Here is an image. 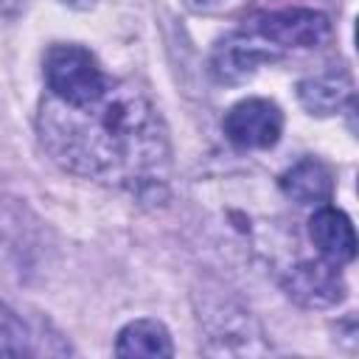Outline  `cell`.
Segmentation results:
<instances>
[{
  "instance_id": "obj_12",
  "label": "cell",
  "mask_w": 359,
  "mask_h": 359,
  "mask_svg": "<svg viewBox=\"0 0 359 359\" xmlns=\"http://www.w3.org/2000/svg\"><path fill=\"white\" fill-rule=\"evenodd\" d=\"M222 0H185V6L188 8H194V11H210V8H216Z\"/></svg>"
},
{
  "instance_id": "obj_8",
  "label": "cell",
  "mask_w": 359,
  "mask_h": 359,
  "mask_svg": "<svg viewBox=\"0 0 359 359\" xmlns=\"http://www.w3.org/2000/svg\"><path fill=\"white\" fill-rule=\"evenodd\" d=\"M252 36V34H250ZM278 53L264 48L261 39H247V36H233L227 42H222L216 48V56H213V73L224 81H238L244 76H250L261 62H269L275 59Z\"/></svg>"
},
{
  "instance_id": "obj_14",
  "label": "cell",
  "mask_w": 359,
  "mask_h": 359,
  "mask_svg": "<svg viewBox=\"0 0 359 359\" xmlns=\"http://www.w3.org/2000/svg\"><path fill=\"white\" fill-rule=\"evenodd\" d=\"M65 3H70V6H81V8L93 6V0H65Z\"/></svg>"
},
{
  "instance_id": "obj_5",
  "label": "cell",
  "mask_w": 359,
  "mask_h": 359,
  "mask_svg": "<svg viewBox=\"0 0 359 359\" xmlns=\"http://www.w3.org/2000/svg\"><path fill=\"white\" fill-rule=\"evenodd\" d=\"M309 236H311L314 247L320 250V255L331 264H348L356 255L353 224L342 210H337L331 205H323L309 219Z\"/></svg>"
},
{
  "instance_id": "obj_13",
  "label": "cell",
  "mask_w": 359,
  "mask_h": 359,
  "mask_svg": "<svg viewBox=\"0 0 359 359\" xmlns=\"http://www.w3.org/2000/svg\"><path fill=\"white\" fill-rule=\"evenodd\" d=\"M8 3H14V14H17L20 8H25V3H28V0H0V8L6 11V8H8Z\"/></svg>"
},
{
  "instance_id": "obj_9",
  "label": "cell",
  "mask_w": 359,
  "mask_h": 359,
  "mask_svg": "<svg viewBox=\"0 0 359 359\" xmlns=\"http://www.w3.org/2000/svg\"><path fill=\"white\" fill-rule=\"evenodd\" d=\"M118 356H171L174 345L163 323L157 320H135L129 323L115 342Z\"/></svg>"
},
{
  "instance_id": "obj_6",
  "label": "cell",
  "mask_w": 359,
  "mask_h": 359,
  "mask_svg": "<svg viewBox=\"0 0 359 359\" xmlns=\"http://www.w3.org/2000/svg\"><path fill=\"white\" fill-rule=\"evenodd\" d=\"M289 294L306 306H334L345 297V283L337 272V264L306 261L292 269Z\"/></svg>"
},
{
  "instance_id": "obj_11",
  "label": "cell",
  "mask_w": 359,
  "mask_h": 359,
  "mask_svg": "<svg viewBox=\"0 0 359 359\" xmlns=\"http://www.w3.org/2000/svg\"><path fill=\"white\" fill-rule=\"evenodd\" d=\"M31 334L17 311H11L6 303H0V356H25L34 353Z\"/></svg>"
},
{
  "instance_id": "obj_4",
  "label": "cell",
  "mask_w": 359,
  "mask_h": 359,
  "mask_svg": "<svg viewBox=\"0 0 359 359\" xmlns=\"http://www.w3.org/2000/svg\"><path fill=\"white\" fill-rule=\"evenodd\" d=\"M283 132L280 109L266 98L238 101L224 115V135L241 149H269Z\"/></svg>"
},
{
  "instance_id": "obj_10",
  "label": "cell",
  "mask_w": 359,
  "mask_h": 359,
  "mask_svg": "<svg viewBox=\"0 0 359 359\" xmlns=\"http://www.w3.org/2000/svg\"><path fill=\"white\" fill-rule=\"evenodd\" d=\"M297 95H300V104L309 112L331 115L351 95V81H348L345 73L328 70V73H320V76H311V79L300 81L297 84Z\"/></svg>"
},
{
  "instance_id": "obj_7",
  "label": "cell",
  "mask_w": 359,
  "mask_h": 359,
  "mask_svg": "<svg viewBox=\"0 0 359 359\" xmlns=\"http://www.w3.org/2000/svg\"><path fill=\"white\" fill-rule=\"evenodd\" d=\"M280 188L297 205H323L334 194V177L325 163L314 157H303L280 177Z\"/></svg>"
},
{
  "instance_id": "obj_3",
  "label": "cell",
  "mask_w": 359,
  "mask_h": 359,
  "mask_svg": "<svg viewBox=\"0 0 359 359\" xmlns=\"http://www.w3.org/2000/svg\"><path fill=\"white\" fill-rule=\"evenodd\" d=\"M250 34L269 48H320L328 34V17L314 8H280L252 20Z\"/></svg>"
},
{
  "instance_id": "obj_2",
  "label": "cell",
  "mask_w": 359,
  "mask_h": 359,
  "mask_svg": "<svg viewBox=\"0 0 359 359\" xmlns=\"http://www.w3.org/2000/svg\"><path fill=\"white\" fill-rule=\"evenodd\" d=\"M45 81L53 98L79 107L98 98L109 79L101 73L95 56L87 48L53 45L45 53Z\"/></svg>"
},
{
  "instance_id": "obj_1",
  "label": "cell",
  "mask_w": 359,
  "mask_h": 359,
  "mask_svg": "<svg viewBox=\"0 0 359 359\" xmlns=\"http://www.w3.org/2000/svg\"><path fill=\"white\" fill-rule=\"evenodd\" d=\"M39 140L67 171L135 194L157 191L168 177V135L151 101L126 81H107L98 98L39 109Z\"/></svg>"
}]
</instances>
